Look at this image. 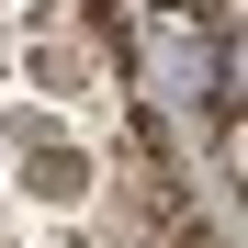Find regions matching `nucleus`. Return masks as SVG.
Listing matches in <instances>:
<instances>
[]
</instances>
